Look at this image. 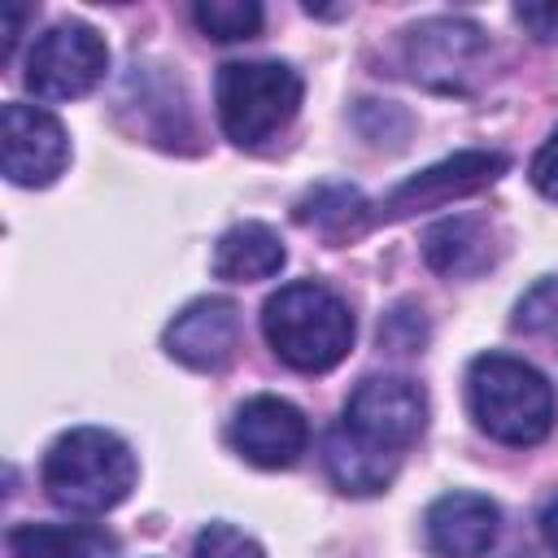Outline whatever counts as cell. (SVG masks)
Returning a JSON list of instances; mask_svg holds the SVG:
<instances>
[{"label":"cell","mask_w":558,"mask_h":558,"mask_svg":"<svg viewBox=\"0 0 558 558\" xmlns=\"http://www.w3.org/2000/svg\"><path fill=\"white\" fill-rule=\"evenodd\" d=\"M340 423L353 436H362L366 445L397 453L410 440H418V432L427 423V392L410 375H366L349 392Z\"/></svg>","instance_id":"cell-7"},{"label":"cell","mask_w":558,"mask_h":558,"mask_svg":"<svg viewBox=\"0 0 558 558\" xmlns=\"http://www.w3.org/2000/svg\"><path fill=\"white\" fill-rule=\"evenodd\" d=\"M541 536H545V545L558 554V497H549V501L541 506Z\"/></svg>","instance_id":"cell-24"},{"label":"cell","mask_w":558,"mask_h":558,"mask_svg":"<svg viewBox=\"0 0 558 558\" xmlns=\"http://www.w3.org/2000/svg\"><path fill=\"white\" fill-rule=\"evenodd\" d=\"M466 410L501 445H541L554 427V388L523 357L480 353L466 366Z\"/></svg>","instance_id":"cell-3"},{"label":"cell","mask_w":558,"mask_h":558,"mask_svg":"<svg viewBox=\"0 0 558 558\" xmlns=\"http://www.w3.org/2000/svg\"><path fill=\"white\" fill-rule=\"evenodd\" d=\"M196 26L218 39V44H235V39H253L262 31V4L257 0H196L192 4Z\"/></svg>","instance_id":"cell-17"},{"label":"cell","mask_w":558,"mask_h":558,"mask_svg":"<svg viewBox=\"0 0 558 558\" xmlns=\"http://www.w3.org/2000/svg\"><path fill=\"white\" fill-rule=\"evenodd\" d=\"M532 187L541 192V196H549V201H558V131L536 148V157H532Z\"/></svg>","instance_id":"cell-21"},{"label":"cell","mask_w":558,"mask_h":558,"mask_svg":"<svg viewBox=\"0 0 558 558\" xmlns=\"http://www.w3.org/2000/svg\"><path fill=\"white\" fill-rule=\"evenodd\" d=\"M519 22L541 39V44H558V0H541V4H519L514 9Z\"/></svg>","instance_id":"cell-22"},{"label":"cell","mask_w":558,"mask_h":558,"mask_svg":"<svg viewBox=\"0 0 558 558\" xmlns=\"http://www.w3.org/2000/svg\"><path fill=\"white\" fill-rule=\"evenodd\" d=\"M100 532L78 523H17L9 527V558H96Z\"/></svg>","instance_id":"cell-16"},{"label":"cell","mask_w":558,"mask_h":558,"mask_svg":"<svg viewBox=\"0 0 558 558\" xmlns=\"http://www.w3.org/2000/svg\"><path fill=\"white\" fill-rule=\"evenodd\" d=\"M379 340H384L388 349H397V353H414V349L427 340V327H423V318H418L410 305H401V310H392V314L379 323Z\"/></svg>","instance_id":"cell-20"},{"label":"cell","mask_w":558,"mask_h":558,"mask_svg":"<svg viewBox=\"0 0 558 558\" xmlns=\"http://www.w3.org/2000/svg\"><path fill=\"white\" fill-rule=\"evenodd\" d=\"M514 331L558 340V279L532 283L514 305Z\"/></svg>","instance_id":"cell-18"},{"label":"cell","mask_w":558,"mask_h":558,"mask_svg":"<svg viewBox=\"0 0 558 558\" xmlns=\"http://www.w3.org/2000/svg\"><path fill=\"white\" fill-rule=\"evenodd\" d=\"M192 558H266V554L248 532L231 523H205L192 541Z\"/></svg>","instance_id":"cell-19"},{"label":"cell","mask_w":558,"mask_h":558,"mask_svg":"<svg viewBox=\"0 0 558 558\" xmlns=\"http://www.w3.org/2000/svg\"><path fill=\"white\" fill-rule=\"evenodd\" d=\"M262 336L275 349V357L288 362L292 371L323 375L349 357L353 314L331 288H323L314 279H296L266 296Z\"/></svg>","instance_id":"cell-1"},{"label":"cell","mask_w":558,"mask_h":558,"mask_svg":"<svg viewBox=\"0 0 558 558\" xmlns=\"http://www.w3.org/2000/svg\"><path fill=\"white\" fill-rule=\"evenodd\" d=\"M323 466H327V475L340 493L371 497V493L388 488V480L397 471V453H384V449L366 445L362 436H353L344 423H336L323 436Z\"/></svg>","instance_id":"cell-13"},{"label":"cell","mask_w":558,"mask_h":558,"mask_svg":"<svg viewBox=\"0 0 558 558\" xmlns=\"http://www.w3.org/2000/svg\"><path fill=\"white\" fill-rule=\"evenodd\" d=\"M510 157L506 153H488V148H462L418 174H410L405 183H397L384 201L366 205L362 209V227H375V222H397V218H410L418 209H436V205H449L458 196H471L488 183H497L506 174ZM357 227V231H362Z\"/></svg>","instance_id":"cell-6"},{"label":"cell","mask_w":558,"mask_h":558,"mask_svg":"<svg viewBox=\"0 0 558 558\" xmlns=\"http://www.w3.org/2000/svg\"><path fill=\"white\" fill-rule=\"evenodd\" d=\"M423 257L449 279H471L493 262V240L480 218H440L423 231Z\"/></svg>","instance_id":"cell-15"},{"label":"cell","mask_w":558,"mask_h":558,"mask_svg":"<svg viewBox=\"0 0 558 558\" xmlns=\"http://www.w3.org/2000/svg\"><path fill=\"white\" fill-rule=\"evenodd\" d=\"M22 17H26V4H4V44H0V57L9 61L17 39H22Z\"/></svg>","instance_id":"cell-23"},{"label":"cell","mask_w":558,"mask_h":558,"mask_svg":"<svg viewBox=\"0 0 558 558\" xmlns=\"http://www.w3.org/2000/svg\"><path fill=\"white\" fill-rule=\"evenodd\" d=\"M109 70V48L87 22H52L44 35H35L26 52V87L35 100H78L87 96Z\"/></svg>","instance_id":"cell-5"},{"label":"cell","mask_w":558,"mask_h":558,"mask_svg":"<svg viewBox=\"0 0 558 558\" xmlns=\"http://www.w3.org/2000/svg\"><path fill=\"white\" fill-rule=\"evenodd\" d=\"M214 105L227 140L257 148L292 122L301 105V78L283 61H227L214 78Z\"/></svg>","instance_id":"cell-4"},{"label":"cell","mask_w":558,"mask_h":558,"mask_svg":"<svg viewBox=\"0 0 558 558\" xmlns=\"http://www.w3.org/2000/svg\"><path fill=\"white\" fill-rule=\"evenodd\" d=\"M227 440L244 462H253L262 471H279L305 453L310 423L292 401H283L275 392H257L235 410Z\"/></svg>","instance_id":"cell-9"},{"label":"cell","mask_w":558,"mask_h":558,"mask_svg":"<svg viewBox=\"0 0 558 558\" xmlns=\"http://www.w3.org/2000/svg\"><path fill=\"white\" fill-rule=\"evenodd\" d=\"M166 353L192 371H222L240 349V310L227 296L187 301L161 336Z\"/></svg>","instance_id":"cell-11"},{"label":"cell","mask_w":558,"mask_h":558,"mask_svg":"<svg viewBox=\"0 0 558 558\" xmlns=\"http://www.w3.org/2000/svg\"><path fill=\"white\" fill-rule=\"evenodd\" d=\"M488 52V39L466 17H427L405 31V65L414 78L432 87H466L462 78L475 70V61Z\"/></svg>","instance_id":"cell-10"},{"label":"cell","mask_w":558,"mask_h":558,"mask_svg":"<svg viewBox=\"0 0 558 558\" xmlns=\"http://www.w3.org/2000/svg\"><path fill=\"white\" fill-rule=\"evenodd\" d=\"M283 262H288V248H283L279 231L266 222H235L214 244V275L231 279V283L270 279L283 270Z\"/></svg>","instance_id":"cell-14"},{"label":"cell","mask_w":558,"mask_h":558,"mask_svg":"<svg viewBox=\"0 0 558 558\" xmlns=\"http://www.w3.org/2000/svg\"><path fill=\"white\" fill-rule=\"evenodd\" d=\"M423 532L436 558H484L497 545L501 510L484 493H445L427 506Z\"/></svg>","instance_id":"cell-12"},{"label":"cell","mask_w":558,"mask_h":558,"mask_svg":"<svg viewBox=\"0 0 558 558\" xmlns=\"http://www.w3.org/2000/svg\"><path fill=\"white\" fill-rule=\"evenodd\" d=\"M44 493L70 514H105L135 488V453L118 432L70 427L61 432L39 466Z\"/></svg>","instance_id":"cell-2"},{"label":"cell","mask_w":558,"mask_h":558,"mask_svg":"<svg viewBox=\"0 0 558 558\" xmlns=\"http://www.w3.org/2000/svg\"><path fill=\"white\" fill-rule=\"evenodd\" d=\"M70 161V135L57 113L9 100L0 109V166L17 187H48Z\"/></svg>","instance_id":"cell-8"}]
</instances>
